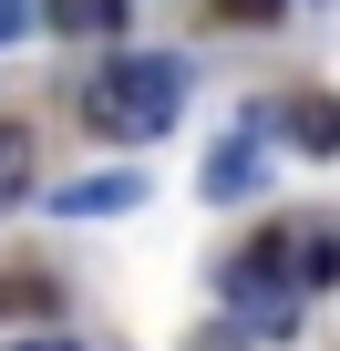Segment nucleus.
Wrapping results in <instances>:
<instances>
[{
  "instance_id": "obj_1",
  "label": "nucleus",
  "mask_w": 340,
  "mask_h": 351,
  "mask_svg": "<svg viewBox=\"0 0 340 351\" xmlns=\"http://www.w3.org/2000/svg\"><path fill=\"white\" fill-rule=\"evenodd\" d=\"M186 104V73L165 62V52H114L103 83H93V124L103 134H165Z\"/></svg>"
},
{
  "instance_id": "obj_2",
  "label": "nucleus",
  "mask_w": 340,
  "mask_h": 351,
  "mask_svg": "<svg viewBox=\"0 0 340 351\" xmlns=\"http://www.w3.org/2000/svg\"><path fill=\"white\" fill-rule=\"evenodd\" d=\"M227 300H237L248 330H289V269H278V248H248L227 269Z\"/></svg>"
},
{
  "instance_id": "obj_3",
  "label": "nucleus",
  "mask_w": 340,
  "mask_h": 351,
  "mask_svg": "<svg viewBox=\"0 0 340 351\" xmlns=\"http://www.w3.org/2000/svg\"><path fill=\"white\" fill-rule=\"evenodd\" d=\"M52 207H62V217H124V207H144V176H134V165H114V176H83V186H62Z\"/></svg>"
},
{
  "instance_id": "obj_4",
  "label": "nucleus",
  "mask_w": 340,
  "mask_h": 351,
  "mask_svg": "<svg viewBox=\"0 0 340 351\" xmlns=\"http://www.w3.org/2000/svg\"><path fill=\"white\" fill-rule=\"evenodd\" d=\"M289 124H299V145H309V155H340V104H330V93H299V104H289Z\"/></svg>"
},
{
  "instance_id": "obj_5",
  "label": "nucleus",
  "mask_w": 340,
  "mask_h": 351,
  "mask_svg": "<svg viewBox=\"0 0 340 351\" xmlns=\"http://www.w3.org/2000/svg\"><path fill=\"white\" fill-rule=\"evenodd\" d=\"M31 197V134H11V124H0V217H11Z\"/></svg>"
},
{
  "instance_id": "obj_6",
  "label": "nucleus",
  "mask_w": 340,
  "mask_h": 351,
  "mask_svg": "<svg viewBox=\"0 0 340 351\" xmlns=\"http://www.w3.org/2000/svg\"><path fill=\"white\" fill-rule=\"evenodd\" d=\"M114 11H124V0H52V21H62V32H103Z\"/></svg>"
},
{
  "instance_id": "obj_7",
  "label": "nucleus",
  "mask_w": 340,
  "mask_h": 351,
  "mask_svg": "<svg viewBox=\"0 0 340 351\" xmlns=\"http://www.w3.org/2000/svg\"><path fill=\"white\" fill-rule=\"evenodd\" d=\"M248 165H258V155H248V145H227V155H217V176H207V186H217V197H237V186H248Z\"/></svg>"
},
{
  "instance_id": "obj_8",
  "label": "nucleus",
  "mask_w": 340,
  "mask_h": 351,
  "mask_svg": "<svg viewBox=\"0 0 340 351\" xmlns=\"http://www.w3.org/2000/svg\"><path fill=\"white\" fill-rule=\"evenodd\" d=\"M11 32H31V0H0V42H11Z\"/></svg>"
},
{
  "instance_id": "obj_9",
  "label": "nucleus",
  "mask_w": 340,
  "mask_h": 351,
  "mask_svg": "<svg viewBox=\"0 0 340 351\" xmlns=\"http://www.w3.org/2000/svg\"><path fill=\"white\" fill-rule=\"evenodd\" d=\"M217 11H227V21H258V11H278V0H217Z\"/></svg>"
},
{
  "instance_id": "obj_10",
  "label": "nucleus",
  "mask_w": 340,
  "mask_h": 351,
  "mask_svg": "<svg viewBox=\"0 0 340 351\" xmlns=\"http://www.w3.org/2000/svg\"><path fill=\"white\" fill-rule=\"evenodd\" d=\"M11 351H73V341H52V330H42V341H11Z\"/></svg>"
}]
</instances>
